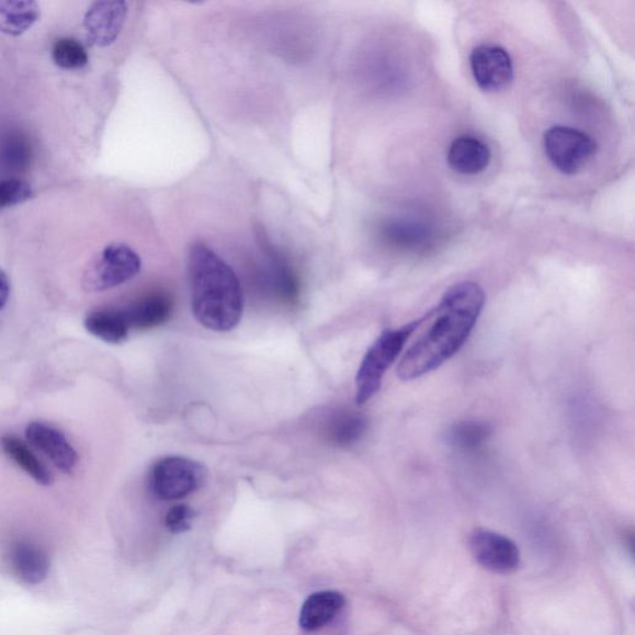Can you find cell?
I'll use <instances>...</instances> for the list:
<instances>
[{"label":"cell","instance_id":"d6986e66","mask_svg":"<svg viewBox=\"0 0 635 635\" xmlns=\"http://www.w3.org/2000/svg\"><path fill=\"white\" fill-rule=\"evenodd\" d=\"M268 280L274 296L283 303H295L299 296V282L295 271L277 252L269 251Z\"/></svg>","mask_w":635,"mask_h":635},{"label":"cell","instance_id":"7a4b0ae2","mask_svg":"<svg viewBox=\"0 0 635 635\" xmlns=\"http://www.w3.org/2000/svg\"><path fill=\"white\" fill-rule=\"evenodd\" d=\"M189 279L193 313L208 330L230 331L243 315V292L236 273L206 245L195 243L189 251Z\"/></svg>","mask_w":635,"mask_h":635},{"label":"cell","instance_id":"cb8c5ba5","mask_svg":"<svg viewBox=\"0 0 635 635\" xmlns=\"http://www.w3.org/2000/svg\"><path fill=\"white\" fill-rule=\"evenodd\" d=\"M194 510L185 504H177L168 510L165 524L172 534H183L192 529Z\"/></svg>","mask_w":635,"mask_h":635},{"label":"cell","instance_id":"5bb4252c","mask_svg":"<svg viewBox=\"0 0 635 635\" xmlns=\"http://www.w3.org/2000/svg\"><path fill=\"white\" fill-rule=\"evenodd\" d=\"M173 306L166 293H151L123 311L131 329L149 330L166 325L173 315Z\"/></svg>","mask_w":635,"mask_h":635},{"label":"cell","instance_id":"2e32d148","mask_svg":"<svg viewBox=\"0 0 635 635\" xmlns=\"http://www.w3.org/2000/svg\"><path fill=\"white\" fill-rule=\"evenodd\" d=\"M90 334L110 344H122L128 339L129 325L123 309L102 308L89 313L84 319Z\"/></svg>","mask_w":635,"mask_h":635},{"label":"cell","instance_id":"7402d4cb","mask_svg":"<svg viewBox=\"0 0 635 635\" xmlns=\"http://www.w3.org/2000/svg\"><path fill=\"white\" fill-rule=\"evenodd\" d=\"M31 158L32 147L23 135H7L0 141V163L9 170H22L30 166Z\"/></svg>","mask_w":635,"mask_h":635},{"label":"cell","instance_id":"8992f818","mask_svg":"<svg viewBox=\"0 0 635 635\" xmlns=\"http://www.w3.org/2000/svg\"><path fill=\"white\" fill-rule=\"evenodd\" d=\"M544 147L549 162L567 175L581 172L597 151L592 137L565 126L549 128L544 136Z\"/></svg>","mask_w":635,"mask_h":635},{"label":"cell","instance_id":"ffe728a7","mask_svg":"<svg viewBox=\"0 0 635 635\" xmlns=\"http://www.w3.org/2000/svg\"><path fill=\"white\" fill-rule=\"evenodd\" d=\"M491 429L487 422L467 420L453 424L447 440L462 452H476L489 441Z\"/></svg>","mask_w":635,"mask_h":635},{"label":"cell","instance_id":"8fae6325","mask_svg":"<svg viewBox=\"0 0 635 635\" xmlns=\"http://www.w3.org/2000/svg\"><path fill=\"white\" fill-rule=\"evenodd\" d=\"M490 149L477 137L464 135L452 141L449 165L460 174L474 175L485 172L490 163Z\"/></svg>","mask_w":635,"mask_h":635},{"label":"cell","instance_id":"30bf717a","mask_svg":"<svg viewBox=\"0 0 635 635\" xmlns=\"http://www.w3.org/2000/svg\"><path fill=\"white\" fill-rule=\"evenodd\" d=\"M26 439L41 450L49 458L55 467L70 473L78 463V453H76L71 443L65 438L59 430L43 422H33L26 428Z\"/></svg>","mask_w":635,"mask_h":635},{"label":"cell","instance_id":"4fadbf2b","mask_svg":"<svg viewBox=\"0 0 635 635\" xmlns=\"http://www.w3.org/2000/svg\"><path fill=\"white\" fill-rule=\"evenodd\" d=\"M11 565L14 574L26 585H39L50 571V558L39 545L19 542L11 549Z\"/></svg>","mask_w":635,"mask_h":635},{"label":"cell","instance_id":"6da1fadb","mask_svg":"<svg viewBox=\"0 0 635 635\" xmlns=\"http://www.w3.org/2000/svg\"><path fill=\"white\" fill-rule=\"evenodd\" d=\"M485 306V290L476 282H460L445 292L439 306L421 318V333L397 367L401 381H416L456 355L467 343Z\"/></svg>","mask_w":635,"mask_h":635},{"label":"cell","instance_id":"44dd1931","mask_svg":"<svg viewBox=\"0 0 635 635\" xmlns=\"http://www.w3.org/2000/svg\"><path fill=\"white\" fill-rule=\"evenodd\" d=\"M56 66L64 70H80L89 64V54L83 45L73 37H60L52 52Z\"/></svg>","mask_w":635,"mask_h":635},{"label":"cell","instance_id":"7c38bea8","mask_svg":"<svg viewBox=\"0 0 635 635\" xmlns=\"http://www.w3.org/2000/svg\"><path fill=\"white\" fill-rule=\"evenodd\" d=\"M344 605L345 597L337 591H320L310 594L301 609V628L305 632L325 628L336 620Z\"/></svg>","mask_w":635,"mask_h":635},{"label":"cell","instance_id":"9c48e42d","mask_svg":"<svg viewBox=\"0 0 635 635\" xmlns=\"http://www.w3.org/2000/svg\"><path fill=\"white\" fill-rule=\"evenodd\" d=\"M127 14L128 4L122 0L93 3L83 19L89 42L99 47L115 43L126 23Z\"/></svg>","mask_w":635,"mask_h":635},{"label":"cell","instance_id":"5b68a950","mask_svg":"<svg viewBox=\"0 0 635 635\" xmlns=\"http://www.w3.org/2000/svg\"><path fill=\"white\" fill-rule=\"evenodd\" d=\"M206 470L195 461L170 456L157 461L149 472V489L159 500L172 501L193 495L203 486Z\"/></svg>","mask_w":635,"mask_h":635},{"label":"cell","instance_id":"d4e9b609","mask_svg":"<svg viewBox=\"0 0 635 635\" xmlns=\"http://www.w3.org/2000/svg\"><path fill=\"white\" fill-rule=\"evenodd\" d=\"M11 296V281H9L8 274L0 269V310H2Z\"/></svg>","mask_w":635,"mask_h":635},{"label":"cell","instance_id":"9a60e30c","mask_svg":"<svg viewBox=\"0 0 635 635\" xmlns=\"http://www.w3.org/2000/svg\"><path fill=\"white\" fill-rule=\"evenodd\" d=\"M367 419L362 412L337 410L328 416L324 434L336 447L347 449L362 441L367 431Z\"/></svg>","mask_w":635,"mask_h":635},{"label":"cell","instance_id":"ba28073f","mask_svg":"<svg viewBox=\"0 0 635 635\" xmlns=\"http://www.w3.org/2000/svg\"><path fill=\"white\" fill-rule=\"evenodd\" d=\"M469 60L473 78L483 91L498 92L513 81V61L504 47L479 45L472 52Z\"/></svg>","mask_w":635,"mask_h":635},{"label":"cell","instance_id":"277c9868","mask_svg":"<svg viewBox=\"0 0 635 635\" xmlns=\"http://www.w3.org/2000/svg\"><path fill=\"white\" fill-rule=\"evenodd\" d=\"M139 254L128 245L112 243L97 256L82 276V287L87 292H103L134 280L140 272Z\"/></svg>","mask_w":635,"mask_h":635},{"label":"cell","instance_id":"3957f363","mask_svg":"<svg viewBox=\"0 0 635 635\" xmlns=\"http://www.w3.org/2000/svg\"><path fill=\"white\" fill-rule=\"evenodd\" d=\"M420 325L421 318L400 328L386 329L367 349L355 378V400L359 406L372 400L381 390L387 370L400 356L407 341L410 340Z\"/></svg>","mask_w":635,"mask_h":635},{"label":"cell","instance_id":"52a82bcc","mask_svg":"<svg viewBox=\"0 0 635 635\" xmlns=\"http://www.w3.org/2000/svg\"><path fill=\"white\" fill-rule=\"evenodd\" d=\"M470 553L483 568L495 574L514 572L520 565V552L513 540L478 529L469 538Z\"/></svg>","mask_w":635,"mask_h":635},{"label":"cell","instance_id":"ac0fdd59","mask_svg":"<svg viewBox=\"0 0 635 635\" xmlns=\"http://www.w3.org/2000/svg\"><path fill=\"white\" fill-rule=\"evenodd\" d=\"M0 445L9 460H12L19 468H22L27 476L32 477L37 485L50 486L54 478L49 469L37 460L27 445L13 434L3 435Z\"/></svg>","mask_w":635,"mask_h":635},{"label":"cell","instance_id":"e0dca14e","mask_svg":"<svg viewBox=\"0 0 635 635\" xmlns=\"http://www.w3.org/2000/svg\"><path fill=\"white\" fill-rule=\"evenodd\" d=\"M41 8L32 0H0V33L19 36L39 21Z\"/></svg>","mask_w":635,"mask_h":635},{"label":"cell","instance_id":"603a6c76","mask_svg":"<svg viewBox=\"0 0 635 635\" xmlns=\"http://www.w3.org/2000/svg\"><path fill=\"white\" fill-rule=\"evenodd\" d=\"M33 196V188L26 180L9 178L0 180V208L22 204Z\"/></svg>","mask_w":635,"mask_h":635}]
</instances>
